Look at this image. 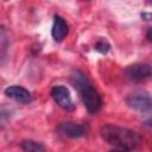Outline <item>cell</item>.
Masks as SVG:
<instances>
[{"label": "cell", "instance_id": "9", "mask_svg": "<svg viewBox=\"0 0 152 152\" xmlns=\"http://www.w3.org/2000/svg\"><path fill=\"white\" fill-rule=\"evenodd\" d=\"M20 147L24 151H30V152H43V151H45V147L40 142H37V141H33V140L21 141Z\"/></svg>", "mask_w": 152, "mask_h": 152}, {"label": "cell", "instance_id": "6", "mask_svg": "<svg viewBox=\"0 0 152 152\" xmlns=\"http://www.w3.org/2000/svg\"><path fill=\"white\" fill-rule=\"evenodd\" d=\"M57 131L63 134L64 137L68 138H81L84 137L88 132V127L83 124H76L71 121H65V122H59L57 126Z\"/></svg>", "mask_w": 152, "mask_h": 152}, {"label": "cell", "instance_id": "2", "mask_svg": "<svg viewBox=\"0 0 152 152\" xmlns=\"http://www.w3.org/2000/svg\"><path fill=\"white\" fill-rule=\"evenodd\" d=\"M71 81L74 87L80 91L81 99L87 110L91 114L97 113L102 107V97L95 87L89 82L88 77L82 71L76 70L71 75Z\"/></svg>", "mask_w": 152, "mask_h": 152}, {"label": "cell", "instance_id": "11", "mask_svg": "<svg viewBox=\"0 0 152 152\" xmlns=\"http://www.w3.org/2000/svg\"><path fill=\"white\" fill-rule=\"evenodd\" d=\"M10 114H11V113H10L8 110H5V109H0V125L7 121V119H8Z\"/></svg>", "mask_w": 152, "mask_h": 152}, {"label": "cell", "instance_id": "10", "mask_svg": "<svg viewBox=\"0 0 152 152\" xmlns=\"http://www.w3.org/2000/svg\"><path fill=\"white\" fill-rule=\"evenodd\" d=\"M109 44L107 43V42H104V40H100L96 45H95V50H97L99 52H101V53H107L108 52V50H109Z\"/></svg>", "mask_w": 152, "mask_h": 152}, {"label": "cell", "instance_id": "5", "mask_svg": "<svg viewBox=\"0 0 152 152\" xmlns=\"http://www.w3.org/2000/svg\"><path fill=\"white\" fill-rule=\"evenodd\" d=\"M126 77L133 82H142L151 77V65L146 63H137L126 68Z\"/></svg>", "mask_w": 152, "mask_h": 152}, {"label": "cell", "instance_id": "8", "mask_svg": "<svg viewBox=\"0 0 152 152\" xmlns=\"http://www.w3.org/2000/svg\"><path fill=\"white\" fill-rule=\"evenodd\" d=\"M69 32V26L66 21L61 17V15H55L53 17V25L51 28V36L55 42H62Z\"/></svg>", "mask_w": 152, "mask_h": 152}, {"label": "cell", "instance_id": "3", "mask_svg": "<svg viewBox=\"0 0 152 152\" xmlns=\"http://www.w3.org/2000/svg\"><path fill=\"white\" fill-rule=\"evenodd\" d=\"M126 102L131 108L140 113H148L152 106L150 94L145 90H138V91L132 93L127 97Z\"/></svg>", "mask_w": 152, "mask_h": 152}, {"label": "cell", "instance_id": "4", "mask_svg": "<svg viewBox=\"0 0 152 152\" xmlns=\"http://www.w3.org/2000/svg\"><path fill=\"white\" fill-rule=\"evenodd\" d=\"M51 97L53 101L64 110H74L75 104L72 102V99L70 96V91L64 86H56L51 89Z\"/></svg>", "mask_w": 152, "mask_h": 152}, {"label": "cell", "instance_id": "7", "mask_svg": "<svg viewBox=\"0 0 152 152\" xmlns=\"http://www.w3.org/2000/svg\"><path fill=\"white\" fill-rule=\"evenodd\" d=\"M5 95L19 103L27 104L32 102V94L24 87L21 86H10L5 89Z\"/></svg>", "mask_w": 152, "mask_h": 152}, {"label": "cell", "instance_id": "1", "mask_svg": "<svg viewBox=\"0 0 152 152\" xmlns=\"http://www.w3.org/2000/svg\"><path fill=\"white\" fill-rule=\"evenodd\" d=\"M100 135L104 142L110 145L114 150L119 151L137 150L144 144V138L137 131L112 124H106L101 126Z\"/></svg>", "mask_w": 152, "mask_h": 152}]
</instances>
